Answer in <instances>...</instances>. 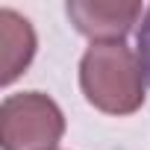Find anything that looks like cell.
Wrapping results in <instances>:
<instances>
[{"label": "cell", "instance_id": "cell-3", "mask_svg": "<svg viewBox=\"0 0 150 150\" xmlns=\"http://www.w3.org/2000/svg\"><path fill=\"white\" fill-rule=\"evenodd\" d=\"M65 12L71 24L91 41H124L147 9L138 0H71Z\"/></svg>", "mask_w": 150, "mask_h": 150}, {"label": "cell", "instance_id": "cell-1", "mask_svg": "<svg viewBox=\"0 0 150 150\" xmlns=\"http://www.w3.org/2000/svg\"><path fill=\"white\" fill-rule=\"evenodd\" d=\"M144 68L127 41H91L80 59V88L106 115H132L144 106Z\"/></svg>", "mask_w": 150, "mask_h": 150}, {"label": "cell", "instance_id": "cell-5", "mask_svg": "<svg viewBox=\"0 0 150 150\" xmlns=\"http://www.w3.org/2000/svg\"><path fill=\"white\" fill-rule=\"evenodd\" d=\"M138 59H141V68H144V77L150 83V6H147L141 27H138Z\"/></svg>", "mask_w": 150, "mask_h": 150}, {"label": "cell", "instance_id": "cell-2", "mask_svg": "<svg viewBox=\"0 0 150 150\" xmlns=\"http://www.w3.org/2000/svg\"><path fill=\"white\" fill-rule=\"evenodd\" d=\"M65 135V115L44 91L6 94L0 103L3 150H56Z\"/></svg>", "mask_w": 150, "mask_h": 150}, {"label": "cell", "instance_id": "cell-4", "mask_svg": "<svg viewBox=\"0 0 150 150\" xmlns=\"http://www.w3.org/2000/svg\"><path fill=\"white\" fill-rule=\"evenodd\" d=\"M0 83L9 86L15 83L21 74L30 68L33 56H35V30L33 24L18 15L15 9H0Z\"/></svg>", "mask_w": 150, "mask_h": 150}]
</instances>
